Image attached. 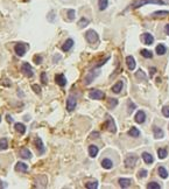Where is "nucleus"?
I'll list each match as a JSON object with an SVG mask.
<instances>
[{"instance_id":"1","label":"nucleus","mask_w":169,"mask_h":189,"mask_svg":"<svg viewBox=\"0 0 169 189\" xmlns=\"http://www.w3.org/2000/svg\"><path fill=\"white\" fill-rule=\"evenodd\" d=\"M146 4H155V5H164L166 3L163 0H136L135 3H133L132 5V8H138V7H141Z\"/></svg>"},{"instance_id":"2","label":"nucleus","mask_w":169,"mask_h":189,"mask_svg":"<svg viewBox=\"0 0 169 189\" xmlns=\"http://www.w3.org/2000/svg\"><path fill=\"white\" fill-rule=\"evenodd\" d=\"M85 39H87V41H88L89 43H97L98 40H99L98 34H97L95 31H92V29H90V31H88V32L85 33Z\"/></svg>"},{"instance_id":"3","label":"nucleus","mask_w":169,"mask_h":189,"mask_svg":"<svg viewBox=\"0 0 169 189\" xmlns=\"http://www.w3.org/2000/svg\"><path fill=\"white\" fill-rule=\"evenodd\" d=\"M105 97V93L100 90H92L89 92V98L90 99H96V101H99V99H103Z\"/></svg>"},{"instance_id":"4","label":"nucleus","mask_w":169,"mask_h":189,"mask_svg":"<svg viewBox=\"0 0 169 189\" xmlns=\"http://www.w3.org/2000/svg\"><path fill=\"white\" fill-rule=\"evenodd\" d=\"M27 48H28V44H26V43H18L15 47H14V50H15V53H17V55L18 56H24L25 54H26V51H27Z\"/></svg>"},{"instance_id":"5","label":"nucleus","mask_w":169,"mask_h":189,"mask_svg":"<svg viewBox=\"0 0 169 189\" xmlns=\"http://www.w3.org/2000/svg\"><path fill=\"white\" fill-rule=\"evenodd\" d=\"M105 126L107 127V130H109L110 132H112V133H116V132H117L116 124H114V122H113V119H112V117H111L110 115L106 116V124H105Z\"/></svg>"},{"instance_id":"6","label":"nucleus","mask_w":169,"mask_h":189,"mask_svg":"<svg viewBox=\"0 0 169 189\" xmlns=\"http://www.w3.org/2000/svg\"><path fill=\"white\" fill-rule=\"evenodd\" d=\"M21 71H22V74L26 75L27 77H33V69H32L30 64L27 63V62H25V63L21 65Z\"/></svg>"},{"instance_id":"7","label":"nucleus","mask_w":169,"mask_h":189,"mask_svg":"<svg viewBox=\"0 0 169 189\" xmlns=\"http://www.w3.org/2000/svg\"><path fill=\"white\" fill-rule=\"evenodd\" d=\"M76 104H77V101L73 96H69V98L66 99V109L68 111H73V109L76 108Z\"/></svg>"},{"instance_id":"8","label":"nucleus","mask_w":169,"mask_h":189,"mask_svg":"<svg viewBox=\"0 0 169 189\" xmlns=\"http://www.w3.org/2000/svg\"><path fill=\"white\" fill-rule=\"evenodd\" d=\"M136 160H138L136 156L130 155V156H127V158L125 159V166H126L127 168H133V167L135 166V163H136Z\"/></svg>"},{"instance_id":"9","label":"nucleus","mask_w":169,"mask_h":189,"mask_svg":"<svg viewBox=\"0 0 169 189\" xmlns=\"http://www.w3.org/2000/svg\"><path fill=\"white\" fill-rule=\"evenodd\" d=\"M95 70H91V71H89V74L85 76V79H84V84H85V85H89L92 81H94V78L96 77V76H98L99 75V71H97L96 74L94 72Z\"/></svg>"},{"instance_id":"10","label":"nucleus","mask_w":169,"mask_h":189,"mask_svg":"<svg viewBox=\"0 0 169 189\" xmlns=\"http://www.w3.org/2000/svg\"><path fill=\"white\" fill-rule=\"evenodd\" d=\"M141 40H142V42L145 43V44H152L153 42H154V38H153V35L152 34H149V33H143L142 35H141Z\"/></svg>"},{"instance_id":"11","label":"nucleus","mask_w":169,"mask_h":189,"mask_svg":"<svg viewBox=\"0 0 169 189\" xmlns=\"http://www.w3.org/2000/svg\"><path fill=\"white\" fill-rule=\"evenodd\" d=\"M134 119H135V122L138 123V124H143L145 123V120H146V113L143 112V111H138L136 112V115H135V117H134Z\"/></svg>"},{"instance_id":"12","label":"nucleus","mask_w":169,"mask_h":189,"mask_svg":"<svg viewBox=\"0 0 169 189\" xmlns=\"http://www.w3.org/2000/svg\"><path fill=\"white\" fill-rule=\"evenodd\" d=\"M126 64H127V67H128V69L132 71V70H134L135 69V60H134V57L133 56H127L126 57Z\"/></svg>"},{"instance_id":"13","label":"nucleus","mask_w":169,"mask_h":189,"mask_svg":"<svg viewBox=\"0 0 169 189\" xmlns=\"http://www.w3.org/2000/svg\"><path fill=\"white\" fill-rule=\"evenodd\" d=\"M55 81L56 83L60 85V86H64L66 84V79H65V76L63 74H60V75H56L55 77Z\"/></svg>"},{"instance_id":"14","label":"nucleus","mask_w":169,"mask_h":189,"mask_svg":"<svg viewBox=\"0 0 169 189\" xmlns=\"http://www.w3.org/2000/svg\"><path fill=\"white\" fill-rule=\"evenodd\" d=\"M35 146H36V148H37V151H39V154H43L44 153V146H43V144H42V140H41V138H36L35 139Z\"/></svg>"},{"instance_id":"15","label":"nucleus","mask_w":169,"mask_h":189,"mask_svg":"<svg viewBox=\"0 0 169 189\" xmlns=\"http://www.w3.org/2000/svg\"><path fill=\"white\" fill-rule=\"evenodd\" d=\"M153 132H154V138H155V139H161V138L164 137L163 131H162L160 127H157V126H154V127H153Z\"/></svg>"},{"instance_id":"16","label":"nucleus","mask_w":169,"mask_h":189,"mask_svg":"<svg viewBox=\"0 0 169 189\" xmlns=\"http://www.w3.org/2000/svg\"><path fill=\"white\" fill-rule=\"evenodd\" d=\"M20 156L22 159H30L32 158V153H30V151L28 148L24 147V148L20 149Z\"/></svg>"},{"instance_id":"17","label":"nucleus","mask_w":169,"mask_h":189,"mask_svg":"<svg viewBox=\"0 0 169 189\" xmlns=\"http://www.w3.org/2000/svg\"><path fill=\"white\" fill-rule=\"evenodd\" d=\"M15 170L17 172H22V173H26L28 170V166L25 163V162H18L15 165Z\"/></svg>"},{"instance_id":"18","label":"nucleus","mask_w":169,"mask_h":189,"mask_svg":"<svg viewBox=\"0 0 169 189\" xmlns=\"http://www.w3.org/2000/svg\"><path fill=\"white\" fill-rule=\"evenodd\" d=\"M72 46H73V40L72 39H68L64 42V44L62 46V50L63 51H68V50H70L72 48Z\"/></svg>"},{"instance_id":"19","label":"nucleus","mask_w":169,"mask_h":189,"mask_svg":"<svg viewBox=\"0 0 169 189\" xmlns=\"http://www.w3.org/2000/svg\"><path fill=\"white\" fill-rule=\"evenodd\" d=\"M98 152H99V149H98V147H97L96 145H90V146H89V155H90L91 158L97 156Z\"/></svg>"},{"instance_id":"20","label":"nucleus","mask_w":169,"mask_h":189,"mask_svg":"<svg viewBox=\"0 0 169 189\" xmlns=\"http://www.w3.org/2000/svg\"><path fill=\"white\" fill-rule=\"evenodd\" d=\"M142 159H143V161H145L147 165H150V163H153V161H154L153 155L149 154V153H147V152L142 153Z\"/></svg>"},{"instance_id":"21","label":"nucleus","mask_w":169,"mask_h":189,"mask_svg":"<svg viewBox=\"0 0 169 189\" xmlns=\"http://www.w3.org/2000/svg\"><path fill=\"white\" fill-rule=\"evenodd\" d=\"M132 183V180L131 179H119V186L121 188H128Z\"/></svg>"},{"instance_id":"22","label":"nucleus","mask_w":169,"mask_h":189,"mask_svg":"<svg viewBox=\"0 0 169 189\" xmlns=\"http://www.w3.org/2000/svg\"><path fill=\"white\" fill-rule=\"evenodd\" d=\"M123 81H118L113 86H112V91L114 92V93H119L121 90H123Z\"/></svg>"},{"instance_id":"23","label":"nucleus","mask_w":169,"mask_h":189,"mask_svg":"<svg viewBox=\"0 0 169 189\" xmlns=\"http://www.w3.org/2000/svg\"><path fill=\"white\" fill-rule=\"evenodd\" d=\"M14 129H15V131L19 132L20 134H25V132H26V126H25L22 123H17V124L14 125Z\"/></svg>"},{"instance_id":"24","label":"nucleus","mask_w":169,"mask_h":189,"mask_svg":"<svg viewBox=\"0 0 169 189\" xmlns=\"http://www.w3.org/2000/svg\"><path fill=\"white\" fill-rule=\"evenodd\" d=\"M167 15H169V11H156L152 14L153 18H164Z\"/></svg>"},{"instance_id":"25","label":"nucleus","mask_w":169,"mask_h":189,"mask_svg":"<svg viewBox=\"0 0 169 189\" xmlns=\"http://www.w3.org/2000/svg\"><path fill=\"white\" fill-rule=\"evenodd\" d=\"M102 166H103V168H105V169H111V168L113 167V162H112L110 159H104V160L102 161Z\"/></svg>"},{"instance_id":"26","label":"nucleus","mask_w":169,"mask_h":189,"mask_svg":"<svg viewBox=\"0 0 169 189\" xmlns=\"http://www.w3.org/2000/svg\"><path fill=\"white\" fill-rule=\"evenodd\" d=\"M155 50H156V54H157V55H164V54L167 53V48H166L163 44H161V43L156 46V49H155Z\"/></svg>"},{"instance_id":"27","label":"nucleus","mask_w":169,"mask_h":189,"mask_svg":"<svg viewBox=\"0 0 169 189\" xmlns=\"http://www.w3.org/2000/svg\"><path fill=\"white\" fill-rule=\"evenodd\" d=\"M157 172H159V175L162 177V179H167L168 177V172H167V169L164 168V167H159V169H157Z\"/></svg>"},{"instance_id":"28","label":"nucleus","mask_w":169,"mask_h":189,"mask_svg":"<svg viewBox=\"0 0 169 189\" xmlns=\"http://www.w3.org/2000/svg\"><path fill=\"white\" fill-rule=\"evenodd\" d=\"M98 6H99V10L100 11L106 10L107 6H109V0H99V1H98Z\"/></svg>"},{"instance_id":"29","label":"nucleus","mask_w":169,"mask_h":189,"mask_svg":"<svg viewBox=\"0 0 169 189\" xmlns=\"http://www.w3.org/2000/svg\"><path fill=\"white\" fill-rule=\"evenodd\" d=\"M8 148V141L6 138H3V139H0V149L1 151H5Z\"/></svg>"},{"instance_id":"30","label":"nucleus","mask_w":169,"mask_h":189,"mask_svg":"<svg viewBox=\"0 0 169 189\" xmlns=\"http://www.w3.org/2000/svg\"><path fill=\"white\" fill-rule=\"evenodd\" d=\"M128 135L134 137V138H138V137L140 135V131H139L136 127H132V129L128 131Z\"/></svg>"},{"instance_id":"31","label":"nucleus","mask_w":169,"mask_h":189,"mask_svg":"<svg viewBox=\"0 0 169 189\" xmlns=\"http://www.w3.org/2000/svg\"><path fill=\"white\" fill-rule=\"evenodd\" d=\"M167 155H168L167 149H164V148H159L157 149V156H159V159H166Z\"/></svg>"},{"instance_id":"32","label":"nucleus","mask_w":169,"mask_h":189,"mask_svg":"<svg viewBox=\"0 0 169 189\" xmlns=\"http://www.w3.org/2000/svg\"><path fill=\"white\" fill-rule=\"evenodd\" d=\"M141 55L146 58H152L153 57V53L150 50H147V49H142L141 50Z\"/></svg>"},{"instance_id":"33","label":"nucleus","mask_w":169,"mask_h":189,"mask_svg":"<svg viewBox=\"0 0 169 189\" xmlns=\"http://www.w3.org/2000/svg\"><path fill=\"white\" fill-rule=\"evenodd\" d=\"M88 25H89V20H88V19H85V18H82V19L79 20V22H78L79 28H84V27L88 26Z\"/></svg>"},{"instance_id":"34","label":"nucleus","mask_w":169,"mask_h":189,"mask_svg":"<svg viewBox=\"0 0 169 189\" xmlns=\"http://www.w3.org/2000/svg\"><path fill=\"white\" fill-rule=\"evenodd\" d=\"M118 105V101L116 99V98H110L109 99V108L110 109H113V108H116Z\"/></svg>"},{"instance_id":"35","label":"nucleus","mask_w":169,"mask_h":189,"mask_svg":"<svg viewBox=\"0 0 169 189\" xmlns=\"http://www.w3.org/2000/svg\"><path fill=\"white\" fill-rule=\"evenodd\" d=\"M147 188H148V189H160L161 186H160L159 183H156V182H149V183L147 184Z\"/></svg>"},{"instance_id":"36","label":"nucleus","mask_w":169,"mask_h":189,"mask_svg":"<svg viewBox=\"0 0 169 189\" xmlns=\"http://www.w3.org/2000/svg\"><path fill=\"white\" fill-rule=\"evenodd\" d=\"M88 189H97L98 188V182L97 181H95V182H89V183H87V186H85Z\"/></svg>"},{"instance_id":"37","label":"nucleus","mask_w":169,"mask_h":189,"mask_svg":"<svg viewBox=\"0 0 169 189\" xmlns=\"http://www.w3.org/2000/svg\"><path fill=\"white\" fill-rule=\"evenodd\" d=\"M135 77H136V78H139V79H140V78H142V81H146V75H145V72H143L141 69H140V70H139V71L135 74Z\"/></svg>"},{"instance_id":"38","label":"nucleus","mask_w":169,"mask_h":189,"mask_svg":"<svg viewBox=\"0 0 169 189\" xmlns=\"http://www.w3.org/2000/svg\"><path fill=\"white\" fill-rule=\"evenodd\" d=\"M162 115L167 118H169V106H163L162 109Z\"/></svg>"},{"instance_id":"39","label":"nucleus","mask_w":169,"mask_h":189,"mask_svg":"<svg viewBox=\"0 0 169 189\" xmlns=\"http://www.w3.org/2000/svg\"><path fill=\"white\" fill-rule=\"evenodd\" d=\"M68 18H69V20H73L75 19V11L73 10H69L68 11Z\"/></svg>"},{"instance_id":"40","label":"nucleus","mask_w":169,"mask_h":189,"mask_svg":"<svg viewBox=\"0 0 169 189\" xmlns=\"http://www.w3.org/2000/svg\"><path fill=\"white\" fill-rule=\"evenodd\" d=\"M135 110V104H133L132 102H128V113H132Z\"/></svg>"},{"instance_id":"41","label":"nucleus","mask_w":169,"mask_h":189,"mask_svg":"<svg viewBox=\"0 0 169 189\" xmlns=\"http://www.w3.org/2000/svg\"><path fill=\"white\" fill-rule=\"evenodd\" d=\"M34 61H35L36 64H40V63L42 62V56H40V55H35V56H34Z\"/></svg>"},{"instance_id":"42","label":"nucleus","mask_w":169,"mask_h":189,"mask_svg":"<svg viewBox=\"0 0 169 189\" xmlns=\"http://www.w3.org/2000/svg\"><path fill=\"white\" fill-rule=\"evenodd\" d=\"M32 89L36 92V93H41V88L39 86V85H36V84H33L32 85Z\"/></svg>"},{"instance_id":"43","label":"nucleus","mask_w":169,"mask_h":189,"mask_svg":"<svg viewBox=\"0 0 169 189\" xmlns=\"http://www.w3.org/2000/svg\"><path fill=\"white\" fill-rule=\"evenodd\" d=\"M41 79H42V83H43V84H47L48 79H47V74H46V72H42V74H41Z\"/></svg>"},{"instance_id":"44","label":"nucleus","mask_w":169,"mask_h":189,"mask_svg":"<svg viewBox=\"0 0 169 189\" xmlns=\"http://www.w3.org/2000/svg\"><path fill=\"white\" fill-rule=\"evenodd\" d=\"M146 176H147V170L146 169L139 170V177H146Z\"/></svg>"},{"instance_id":"45","label":"nucleus","mask_w":169,"mask_h":189,"mask_svg":"<svg viewBox=\"0 0 169 189\" xmlns=\"http://www.w3.org/2000/svg\"><path fill=\"white\" fill-rule=\"evenodd\" d=\"M99 137V133L98 132H94V133H91V138H98Z\"/></svg>"},{"instance_id":"46","label":"nucleus","mask_w":169,"mask_h":189,"mask_svg":"<svg viewBox=\"0 0 169 189\" xmlns=\"http://www.w3.org/2000/svg\"><path fill=\"white\" fill-rule=\"evenodd\" d=\"M164 31H166V33L169 35V24H168V25H166V27H164Z\"/></svg>"},{"instance_id":"47","label":"nucleus","mask_w":169,"mask_h":189,"mask_svg":"<svg viewBox=\"0 0 169 189\" xmlns=\"http://www.w3.org/2000/svg\"><path fill=\"white\" fill-rule=\"evenodd\" d=\"M155 71H156V69H155V68H150V76H153V75L155 74Z\"/></svg>"},{"instance_id":"48","label":"nucleus","mask_w":169,"mask_h":189,"mask_svg":"<svg viewBox=\"0 0 169 189\" xmlns=\"http://www.w3.org/2000/svg\"><path fill=\"white\" fill-rule=\"evenodd\" d=\"M49 19H50V21H53V20H54V12H50V15H49Z\"/></svg>"},{"instance_id":"49","label":"nucleus","mask_w":169,"mask_h":189,"mask_svg":"<svg viewBox=\"0 0 169 189\" xmlns=\"http://www.w3.org/2000/svg\"><path fill=\"white\" fill-rule=\"evenodd\" d=\"M7 122H10V123H12V122H13V118H12L10 115L7 116Z\"/></svg>"},{"instance_id":"50","label":"nucleus","mask_w":169,"mask_h":189,"mask_svg":"<svg viewBox=\"0 0 169 189\" xmlns=\"http://www.w3.org/2000/svg\"><path fill=\"white\" fill-rule=\"evenodd\" d=\"M3 187H4V184H3V181H1V180H0V189H1Z\"/></svg>"},{"instance_id":"51","label":"nucleus","mask_w":169,"mask_h":189,"mask_svg":"<svg viewBox=\"0 0 169 189\" xmlns=\"http://www.w3.org/2000/svg\"><path fill=\"white\" fill-rule=\"evenodd\" d=\"M0 122H1V116H0Z\"/></svg>"},{"instance_id":"52","label":"nucleus","mask_w":169,"mask_h":189,"mask_svg":"<svg viewBox=\"0 0 169 189\" xmlns=\"http://www.w3.org/2000/svg\"><path fill=\"white\" fill-rule=\"evenodd\" d=\"M24 1H28V0H24Z\"/></svg>"},{"instance_id":"53","label":"nucleus","mask_w":169,"mask_h":189,"mask_svg":"<svg viewBox=\"0 0 169 189\" xmlns=\"http://www.w3.org/2000/svg\"><path fill=\"white\" fill-rule=\"evenodd\" d=\"M168 126H169V125H168Z\"/></svg>"}]
</instances>
